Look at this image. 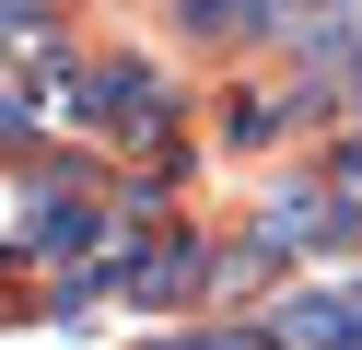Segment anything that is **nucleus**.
I'll list each match as a JSON object with an SVG mask.
<instances>
[{
	"instance_id": "1",
	"label": "nucleus",
	"mask_w": 362,
	"mask_h": 350,
	"mask_svg": "<svg viewBox=\"0 0 362 350\" xmlns=\"http://www.w3.org/2000/svg\"><path fill=\"white\" fill-rule=\"evenodd\" d=\"M117 303H141V315H199V303H222V233L199 222H129L117 233Z\"/></svg>"
},
{
	"instance_id": "2",
	"label": "nucleus",
	"mask_w": 362,
	"mask_h": 350,
	"mask_svg": "<svg viewBox=\"0 0 362 350\" xmlns=\"http://www.w3.org/2000/svg\"><path fill=\"white\" fill-rule=\"evenodd\" d=\"M269 327H281V350H362V280H292Z\"/></svg>"
},
{
	"instance_id": "3",
	"label": "nucleus",
	"mask_w": 362,
	"mask_h": 350,
	"mask_svg": "<svg viewBox=\"0 0 362 350\" xmlns=\"http://www.w3.org/2000/svg\"><path fill=\"white\" fill-rule=\"evenodd\" d=\"M164 35L211 47V59H245V47H269V0H164Z\"/></svg>"
}]
</instances>
